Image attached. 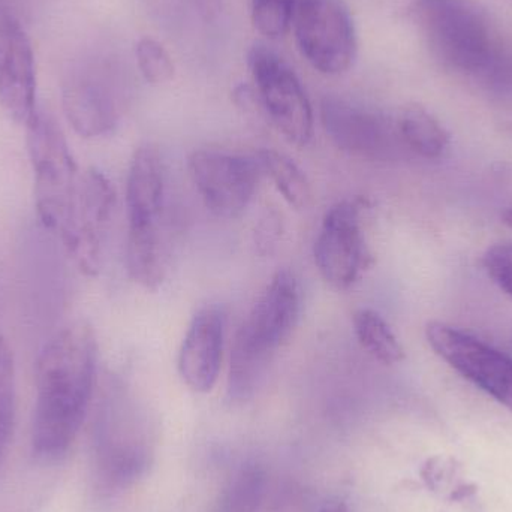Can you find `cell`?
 Listing matches in <instances>:
<instances>
[{
  "instance_id": "1",
  "label": "cell",
  "mask_w": 512,
  "mask_h": 512,
  "mask_svg": "<svg viewBox=\"0 0 512 512\" xmlns=\"http://www.w3.org/2000/svg\"><path fill=\"white\" fill-rule=\"evenodd\" d=\"M98 343L92 327L75 322L57 331L36 361L32 450L57 460L80 432L96 382Z\"/></svg>"
},
{
  "instance_id": "2",
  "label": "cell",
  "mask_w": 512,
  "mask_h": 512,
  "mask_svg": "<svg viewBox=\"0 0 512 512\" xmlns=\"http://www.w3.org/2000/svg\"><path fill=\"white\" fill-rule=\"evenodd\" d=\"M301 289L289 270L274 274L234 337L228 391L231 399L246 400L261 384L277 351L297 327Z\"/></svg>"
},
{
  "instance_id": "3",
  "label": "cell",
  "mask_w": 512,
  "mask_h": 512,
  "mask_svg": "<svg viewBox=\"0 0 512 512\" xmlns=\"http://www.w3.org/2000/svg\"><path fill=\"white\" fill-rule=\"evenodd\" d=\"M35 203L48 233L68 246L80 195L81 174L57 120L36 110L26 125Z\"/></svg>"
},
{
  "instance_id": "4",
  "label": "cell",
  "mask_w": 512,
  "mask_h": 512,
  "mask_svg": "<svg viewBox=\"0 0 512 512\" xmlns=\"http://www.w3.org/2000/svg\"><path fill=\"white\" fill-rule=\"evenodd\" d=\"M415 18L433 56L463 74L495 65L498 45L486 15L468 0H418Z\"/></svg>"
},
{
  "instance_id": "5",
  "label": "cell",
  "mask_w": 512,
  "mask_h": 512,
  "mask_svg": "<svg viewBox=\"0 0 512 512\" xmlns=\"http://www.w3.org/2000/svg\"><path fill=\"white\" fill-rule=\"evenodd\" d=\"M292 23L298 50L316 71L339 75L351 68L357 38L343 0H298Z\"/></svg>"
},
{
  "instance_id": "6",
  "label": "cell",
  "mask_w": 512,
  "mask_h": 512,
  "mask_svg": "<svg viewBox=\"0 0 512 512\" xmlns=\"http://www.w3.org/2000/svg\"><path fill=\"white\" fill-rule=\"evenodd\" d=\"M364 207L363 198L334 204L325 213L315 240L316 268L322 279L339 291L351 288L373 261L361 227Z\"/></svg>"
},
{
  "instance_id": "7",
  "label": "cell",
  "mask_w": 512,
  "mask_h": 512,
  "mask_svg": "<svg viewBox=\"0 0 512 512\" xmlns=\"http://www.w3.org/2000/svg\"><path fill=\"white\" fill-rule=\"evenodd\" d=\"M249 68L271 122L292 144L307 146L313 137L312 105L294 69L262 44L249 51Z\"/></svg>"
},
{
  "instance_id": "8",
  "label": "cell",
  "mask_w": 512,
  "mask_h": 512,
  "mask_svg": "<svg viewBox=\"0 0 512 512\" xmlns=\"http://www.w3.org/2000/svg\"><path fill=\"white\" fill-rule=\"evenodd\" d=\"M189 173L207 209L224 219L242 216L264 176L258 156L219 150H197L189 158Z\"/></svg>"
},
{
  "instance_id": "9",
  "label": "cell",
  "mask_w": 512,
  "mask_h": 512,
  "mask_svg": "<svg viewBox=\"0 0 512 512\" xmlns=\"http://www.w3.org/2000/svg\"><path fill=\"white\" fill-rule=\"evenodd\" d=\"M426 339L448 366L512 412L511 357L445 322H429Z\"/></svg>"
},
{
  "instance_id": "10",
  "label": "cell",
  "mask_w": 512,
  "mask_h": 512,
  "mask_svg": "<svg viewBox=\"0 0 512 512\" xmlns=\"http://www.w3.org/2000/svg\"><path fill=\"white\" fill-rule=\"evenodd\" d=\"M321 120L330 140L343 152L370 161L396 158L403 147L397 125L369 108L339 96L321 104Z\"/></svg>"
},
{
  "instance_id": "11",
  "label": "cell",
  "mask_w": 512,
  "mask_h": 512,
  "mask_svg": "<svg viewBox=\"0 0 512 512\" xmlns=\"http://www.w3.org/2000/svg\"><path fill=\"white\" fill-rule=\"evenodd\" d=\"M0 108L27 125L36 113L35 56L26 30L0 3Z\"/></svg>"
},
{
  "instance_id": "12",
  "label": "cell",
  "mask_w": 512,
  "mask_h": 512,
  "mask_svg": "<svg viewBox=\"0 0 512 512\" xmlns=\"http://www.w3.org/2000/svg\"><path fill=\"white\" fill-rule=\"evenodd\" d=\"M114 206L116 191L102 171L90 168L81 174L74 227L65 249L87 276H96L101 270Z\"/></svg>"
},
{
  "instance_id": "13",
  "label": "cell",
  "mask_w": 512,
  "mask_h": 512,
  "mask_svg": "<svg viewBox=\"0 0 512 512\" xmlns=\"http://www.w3.org/2000/svg\"><path fill=\"white\" fill-rule=\"evenodd\" d=\"M227 312L210 304L198 310L179 351V373L195 393H209L218 382L224 357Z\"/></svg>"
},
{
  "instance_id": "14",
  "label": "cell",
  "mask_w": 512,
  "mask_h": 512,
  "mask_svg": "<svg viewBox=\"0 0 512 512\" xmlns=\"http://www.w3.org/2000/svg\"><path fill=\"white\" fill-rule=\"evenodd\" d=\"M62 105L69 125L84 138L111 134L120 119L119 93L99 71H81L63 84Z\"/></svg>"
},
{
  "instance_id": "15",
  "label": "cell",
  "mask_w": 512,
  "mask_h": 512,
  "mask_svg": "<svg viewBox=\"0 0 512 512\" xmlns=\"http://www.w3.org/2000/svg\"><path fill=\"white\" fill-rule=\"evenodd\" d=\"M167 180L161 152L153 144L135 150L126 180L128 230H155L165 225Z\"/></svg>"
},
{
  "instance_id": "16",
  "label": "cell",
  "mask_w": 512,
  "mask_h": 512,
  "mask_svg": "<svg viewBox=\"0 0 512 512\" xmlns=\"http://www.w3.org/2000/svg\"><path fill=\"white\" fill-rule=\"evenodd\" d=\"M396 125L403 147L421 158L438 159L448 149L447 131L420 105L403 108Z\"/></svg>"
},
{
  "instance_id": "17",
  "label": "cell",
  "mask_w": 512,
  "mask_h": 512,
  "mask_svg": "<svg viewBox=\"0 0 512 512\" xmlns=\"http://www.w3.org/2000/svg\"><path fill=\"white\" fill-rule=\"evenodd\" d=\"M256 156L261 164L262 173L270 177L277 191L282 194L283 200L297 210L307 207L312 198V189L301 168L291 158L276 150H259Z\"/></svg>"
},
{
  "instance_id": "18",
  "label": "cell",
  "mask_w": 512,
  "mask_h": 512,
  "mask_svg": "<svg viewBox=\"0 0 512 512\" xmlns=\"http://www.w3.org/2000/svg\"><path fill=\"white\" fill-rule=\"evenodd\" d=\"M354 331L361 348L379 363L393 366L405 358V349L384 318L372 309L354 313Z\"/></svg>"
},
{
  "instance_id": "19",
  "label": "cell",
  "mask_w": 512,
  "mask_h": 512,
  "mask_svg": "<svg viewBox=\"0 0 512 512\" xmlns=\"http://www.w3.org/2000/svg\"><path fill=\"white\" fill-rule=\"evenodd\" d=\"M17 409L15 361L5 337L0 336V465L12 439Z\"/></svg>"
},
{
  "instance_id": "20",
  "label": "cell",
  "mask_w": 512,
  "mask_h": 512,
  "mask_svg": "<svg viewBox=\"0 0 512 512\" xmlns=\"http://www.w3.org/2000/svg\"><path fill=\"white\" fill-rule=\"evenodd\" d=\"M298 0H252V21L268 39L285 35L294 18Z\"/></svg>"
},
{
  "instance_id": "21",
  "label": "cell",
  "mask_w": 512,
  "mask_h": 512,
  "mask_svg": "<svg viewBox=\"0 0 512 512\" xmlns=\"http://www.w3.org/2000/svg\"><path fill=\"white\" fill-rule=\"evenodd\" d=\"M137 63L143 77L150 84H165L174 77V65L164 45L152 38L138 41Z\"/></svg>"
},
{
  "instance_id": "22",
  "label": "cell",
  "mask_w": 512,
  "mask_h": 512,
  "mask_svg": "<svg viewBox=\"0 0 512 512\" xmlns=\"http://www.w3.org/2000/svg\"><path fill=\"white\" fill-rule=\"evenodd\" d=\"M484 268H486L493 282L512 298V245L511 243H498L489 248L484 255Z\"/></svg>"
},
{
  "instance_id": "23",
  "label": "cell",
  "mask_w": 512,
  "mask_h": 512,
  "mask_svg": "<svg viewBox=\"0 0 512 512\" xmlns=\"http://www.w3.org/2000/svg\"><path fill=\"white\" fill-rule=\"evenodd\" d=\"M280 236L279 218L273 213H268L261 219L258 230H256V243H258L261 254H270L276 246Z\"/></svg>"
},
{
  "instance_id": "24",
  "label": "cell",
  "mask_w": 512,
  "mask_h": 512,
  "mask_svg": "<svg viewBox=\"0 0 512 512\" xmlns=\"http://www.w3.org/2000/svg\"><path fill=\"white\" fill-rule=\"evenodd\" d=\"M195 5L201 15H204L207 20H212L221 9V0H195Z\"/></svg>"
},
{
  "instance_id": "25",
  "label": "cell",
  "mask_w": 512,
  "mask_h": 512,
  "mask_svg": "<svg viewBox=\"0 0 512 512\" xmlns=\"http://www.w3.org/2000/svg\"><path fill=\"white\" fill-rule=\"evenodd\" d=\"M319 512H349V510L343 502H327V504L322 505Z\"/></svg>"
},
{
  "instance_id": "26",
  "label": "cell",
  "mask_w": 512,
  "mask_h": 512,
  "mask_svg": "<svg viewBox=\"0 0 512 512\" xmlns=\"http://www.w3.org/2000/svg\"><path fill=\"white\" fill-rule=\"evenodd\" d=\"M504 222L512 230V206L508 207V209L505 210V212H504Z\"/></svg>"
}]
</instances>
